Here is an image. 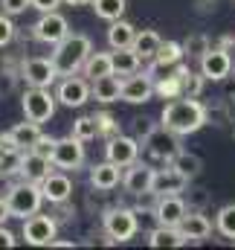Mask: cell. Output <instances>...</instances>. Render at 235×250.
Returning a JSON list of instances; mask_svg holds the SVG:
<instances>
[{"label":"cell","mask_w":235,"mask_h":250,"mask_svg":"<svg viewBox=\"0 0 235 250\" xmlns=\"http://www.w3.org/2000/svg\"><path fill=\"white\" fill-rule=\"evenodd\" d=\"M160 123L166 128H172L175 134L186 137V134H195L206 125V105L197 102V99H189V96H180V99H172L163 114H160Z\"/></svg>","instance_id":"1"},{"label":"cell","mask_w":235,"mask_h":250,"mask_svg":"<svg viewBox=\"0 0 235 250\" xmlns=\"http://www.w3.org/2000/svg\"><path fill=\"white\" fill-rule=\"evenodd\" d=\"M93 53V44H90V38L87 35H81V32H70L67 38H61L59 44L53 47V64H56V70H59V76H73V73H78L84 62H87V56Z\"/></svg>","instance_id":"2"},{"label":"cell","mask_w":235,"mask_h":250,"mask_svg":"<svg viewBox=\"0 0 235 250\" xmlns=\"http://www.w3.org/2000/svg\"><path fill=\"white\" fill-rule=\"evenodd\" d=\"M142 148H145V154H148L154 163L169 166L172 157L180 151V134H175L172 128H166L163 123L151 125V128L142 134Z\"/></svg>","instance_id":"3"},{"label":"cell","mask_w":235,"mask_h":250,"mask_svg":"<svg viewBox=\"0 0 235 250\" xmlns=\"http://www.w3.org/2000/svg\"><path fill=\"white\" fill-rule=\"evenodd\" d=\"M6 201H9V209H12V218H29L35 212H41L44 207V192L41 184H32V181H18L12 184L6 192Z\"/></svg>","instance_id":"4"},{"label":"cell","mask_w":235,"mask_h":250,"mask_svg":"<svg viewBox=\"0 0 235 250\" xmlns=\"http://www.w3.org/2000/svg\"><path fill=\"white\" fill-rule=\"evenodd\" d=\"M56 96L50 93V87H26L23 96H20V108H23V117L32 120V123H47L53 120L56 114Z\"/></svg>","instance_id":"5"},{"label":"cell","mask_w":235,"mask_h":250,"mask_svg":"<svg viewBox=\"0 0 235 250\" xmlns=\"http://www.w3.org/2000/svg\"><path fill=\"white\" fill-rule=\"evenodd\" d=\"M105 233L114 239V245H125L137 236V209H125V207H114L102 215Z\"/></svg>","instance_id":"6"},{"label":"cell","mask_w":235,"mask_h":250,"mask_svg":"<svg viewBox=\"0 0 235 250\" xmlns=\"http://www.w3.org/2000/svg\"><path fill=\"white\" fill-rule=\"evenodd\" d=\"M56 233H59L56 215H41V212H35V215L23 218L20 236H23V242L32 245V248H50L53 239H56Z\"/></svg>","instance_id":"7"},{"label":"cell","mask_w":235,"mask_h":250,"mask_svg":"<svg viewBox=\"0 0 235 250\" xmlns=\"http://www.w3.org/2000/svg\"><path fill=\"white\" fill-rule=\"evenodd\" d=\"M20 79L29 84V87H53L56 79H61L53 59H44V56H29L20 62Z\"/></svg>","instance_id":"8"},{"label":"cell","mask_w":235,"mask_h":250,"mask_svg":"<svg viewBox=\"0 0 235 250\" xmlns=\"http://www.w3.org/2000/svg\"><path fill=\"white\" fill-rule=\"evenodd\" d=\"M186 59V53H183V44L180 41H163L160 44V50H157V56L148 62V76L157 82V79H166V76H172L177 67L183 64Z\"/></svg>","instance_id":"9"},{"label":"cell","mask_w":235,"mask_h":250,"mask_svg":"<svg viewBox=\"0 0 235 250\" xmlns=\"http://www.w3.org/2000/svg\"><path fill=\"white\" fill-rule=\"evenodd\" d=\"M67 35H70V23H67V18L61 15L59 9L41 12V18L32 26V38L41 41V44H50V47H56L61 38H67Z\"/></svg>","instance_id":"10"},{"label":"cell","mask_w":235,"mask_h":250,"mask_svg":"<svg viewBox=\"0 0 235 250\" xmlns=\"http://www.w3.org/2000/svg\"><path fill=\"white\" fill-rule=\"evenodd\" d=\"M53 166L56 169H64V172H76L84 166V143L76 140L73 134L64 137V140H56V148H53Z\"/></svg>","instance_id":"11"},{"label":"cell","mask_w":235,"mask_h":250,"mask_svg":"<svg viewBox=\"0 0 235 250\" xmlns=\"http://www.w3.org/2000/svg\"><path fill=\"white\" fill-rule=\"evenodd\" d=\"M56 99H59L64 108H81V105L90 99V79L76 76V73H73V76H61Z\"/></svg>","instance_id":"12"},{"label":"cell","mask_w":235,"mask_h":250,"mask_svg":"<svg viewBox=\"0 0 235 250\" xmlns=\"http://www.w3.org/2000/svg\"><path fill=\"white\" fill-rule=\"evenodd\" d=\"M200 73L206 76V82H224L227 76H233V56H230V50L212 47L200 59Z\"/></svg>","instance_id":"13"},{"label":"cell","mask_w":235,"mask_h":250,"mask_svg":"<svg viewBox=\"0 0 235 250\" xmlns=\"http://www.w3.org/2000/svg\"><path fill=\"white\" fill-rule=\"evenodd\" d=\"M105 157L111 160V163H117V166H131V163H137L139 160V140H134V137H125V134H117V137H111L108 140V146H105Z\"/></svg>","instance_id":"14"},{"label":"cell","mask_w":235,"mask_h":250,"mask_svg":"<svg viewBox=\"0 0 235 250\" xmlns=\"http://www.w3.org/2000/svg\"><path fill=\"white\" fill-rule=\"evenodd\" d=\"M154 96V79L148 73H131L122 79V102L128 105H142V102H151Z\"/></svg>","instance_id":"15"},{"label":"cell","mask_w":235,"mask_h":250,"mask_svg":"<svg viewBox=\"0 0 235 250\" xmlns=\"http://www.w3.org/2000/svg\"><path fill=\"white\" fill-rule=\"evenodd\" d=\"M186 212H189V207H186L183 195H160V201H157V207H154L151 215L157 218V224L180 227V221L186 218Z\"/></svg>","instance_id":"16"},{"label":"cell","mask_w":235,"mask_h":250,"mask_svg":"<svg viewBox=\"0 0 235 250\" xmlns=\"http://www.w3.org/2000/svg\"><path fill=\"white\" fill-rule=\"evenodd\" d=\"M154 184V166L145 163V160H137L131 166H125L122 172V187L128 189V195H139V192H148Z\"/></svg>","instance_id":"17"},{"label":"cell","mask_w":235,"mask_h":250,"mask_svg":"<svg viewBox=\"0 0 235 250\" xmlns=\"http://www.w3.org/2000/svg\"><path fill=\"white\" fill-rule=\"evenodd\" d=\"M41 192H44V201L50 204H61V201H70L73 198V181L64 169H53L44 181H41Z\"/></svg>","instance_id":"18"},{"label":"cell","mask_w":235,"mask_h":250,"mask_svg":"<svg viewBox=\"0 0 235 250\" xmlns=\"http://www.w3.org/2000/svg\"><path fill=\"white\" fill-rule=\"evenodd\" d=\"M53 169H56V166H53L50 157H44V154H38V151H32V148L23 151V160H20V178H23V181L41 184Z\"/></svg>","instance_id":"19"},{"label":"cell","mask_w":235,"mask_h":250,"mask_svg":"<svg viewBox=\"0 0 235 250\" xmlns=\"http://www.w3.org/2000/svg\"><path fill=\"white\" fill-rule=\"evenodd\" d=\"M186 187H189V178H183L175 166L154 169V184H151V189L157 195H183Z\"/></svg>","instance_id":"20"},{"label":"cell","mask_w":235,"mask_h":250,"mask_svg":"<svg viewBox=\"0 0 235 250\" xmlns=\"http://www.w3.org/2000/svg\"><path fill=\"white\" fill-rule=\"evenodd\" d=\"M90 99H96V102H102V105L119 102V99H122V76L108 73V76L90 82Z\"/></svg>","instance_id":"21"},{"label":"cell","mask_w":235,"mask_h":250,"mask_svg":"<svg viewBox=\"0 0 235 250\" xmlns=\"http://www.w3.org/2000/svg\"><path fill=\"white\" fill-rule=\"evenodd\" d=\"M90 184H93V189H99V192H111V189H117L119 184H122V166L111 163V160L96 163V166L90 169Z\"/></svg>","instance_id":"22"},{"label":"cell","mask_w":235,"mask_h":250,"mask_svg":"<svg viewBox=\"0 0 235 250\" xmlns=\"http://www.w3.org/2000/svg\"><path fill=\"white\" fill-rule=\"evenodd\" d=\"M180 230H183V236H186L189 242H203V239H209V233H212V221H209L203 212L189 209L186 218L180 221Z\"/></svg>","instance_id":"23"},{"label":"cell","mask_w":235,"mask_h":250,"mask_svg":"<svg viewBox=\"0 0 235 250\" xmlns=\"http://www.w3.org/2000/svg\"><path fill=\"white\" fill-rule=\"evenodd\" d=\"M189 239L183 236V230L180 227H166V224H157L151 233H148V245L151 248H157V250H163V248H169V250H175V248H183Z\"/></svg>","instance_id":"24"},{"label":"cell","mask_w":235,"mask_h":250,"mask_svg":"<svg viewBox=\"0 0 235 250\" xmlns=\"http://www.w3.org/2000/svg\"><path fill=\"white\" fill-rule=\"evenodd\" d=\"M9 134V140L18 146V148H32L41 137H44V131H41V123H32V120H26V123H18L12 131H6Z\"/></svg>","instance_id":"25"},{"label":"cell","mask_w":235,"mask_h":250,"mask_svg":"<svg viewBox=\"0 0 235 250\" xmlns=\"http://www.w3.org/2000/svg\"><path fill=\"white\" fill-rule=\"evenodd\" d=\"M134 38H137V26L128 23V21H111L108 26V47L111 50H125V47H134Z\"/></svg>","instance_id":"26"},{"label":"cell","mask_w":235,"mask_h":250,"mask_svg":"<svg viewBox=\"0 0 235 250\" xmlns=\"http://www.w3.org/2000/svg\"><path fill=\"white\" fill-rule=\"evenodd\" d=\"M183 73H186V67L180 64L172 76H166V79H157L154 82V96H160V99H180L183 96Z\"/></svg>","instance_id":"27"},{"label":"cell","mask_w":235,"mask_h":250,"mask_svg":"<svg viewBox=\"0 0 235 250\" xmlns=\"http://www.w3.org/2000/svg\"><path fill=\"white\" fill-rule=\"evenodd\" d=\"M108 73H114V59H111V53H90L87 62H84V67H81V76L90 79V82H96V79H102V76H108Z\"/></svg>","instance_id":"28"},{"label":"cell","mask_w":235,"mask_h":250,"mask_svg":"<svg viewBox=\"0 0 235 250\" xmlns=\"http://www.w3.org/2000/svg\"><path fill=\"white\" fill-rule=\"evenodd\" d=\"M169 166H175L177 172H180L183 178H189V181H195V178L203 172V160H200V154H195V151H183V148L172 157Z\"/></svg>","instance_id":"29"},{"label":"cell","mask_w":235,"mask_h":250,"mask_svg":"<svg viewBox=\"0 0 235 250\" xmlns=\"http://www.w3.org/2000/svg\"><path fill=\"white\" fill-rule=\"evenodd\" d=\"M111 59H114V73L117 76H131V73H139V53L134 47H125V50H111Z\"/></svg>","instance_id":"30"},{"label":"cell","mask_w":235,"mask_h":250,"mask_svg":"<svg viewBox=\"0 0 235 250\" xmlns=\"http://www.w3.org/2000/svg\"><path fill=\"white\" fill-rule=\"evenodd\" d=\"M160 44H163V38H160L154 29H137V38H134V50L139 53V59H142V62H151V59L157 56Z\"/></svg>","instance_id":"31"},{"label":"cell","mask_w":235,"mask_h":250,"mask_svg":"<svg viewBox=\"0 0 235 250\" xmlns=\"http://www.w3.org/2000/svg\"><path fill=\"white\" fill-rule=\"evenodd\" d=\"M23 148H0V178H20Z\"/></svg>","instance_id":"32"},{"label":"cell","mask_w":235,"mask_h":250,"mask_svg":"<svg viewBox=\"0 0 235 250\" xmlns=\"http://www.w3.org/2000/svg\"><path fill=\"white\" fill-rule=\"evenodd\" d=\"M76 140H81V143H90V140H96L99 137V123H96V114H87V117H78L76 123H73V131H70Z\"/></svg>","instance_id":"33"},{"label":"cell","mask_w":235,"mask_h":250,"mask_svg":"<svg viewBox=\"0 0 235 250\" xmlns=\"http://www.w3.org/2000/svg\"><path fill=\"white\" fill-rule=\"evenodd\" d=\"M93 6V12H96V18H102V21H119L122 15H125V0H93L90 3Z\"/></svg>","instance_id":"34"},{"label":"cell","mask_w":235,"mask_h":250,"mask_svg":"<svg viewBox=\"0 0 235 250\" xmlns=\"http://www.w3.org/2000/svg\"><path fill=\"white\" fill-rule=\"evenodd\" d=\"M209 50H212V41H209L203 32H195V35H189V38L183 41V53H186L189 59H197V62H200Z\"/></svg>","instance_id":"35"},{"label":"cell","mask_w":235,"mask_h":250,"mask_svg":"<svg viewBox=\"0 0 235 250\" xmlns=\"http://www.w3.org/2000/svg\"><path fill=\"white\" fill-rule=\"evenodd\" d=\"M215 230H218L221 236H227V239L235 242V204H227V207L218 209V215H215Z\"/></svg>","instance_id":"36"},{"label":"cell","mask_w":235,"mask_h":250,"mask_svg":"<svg viewBox=\"0 0 235 250\" xmlns=\"http://www.w3.org/2000/svg\"><path fill=\"white\" fill-rule=\"evenodd\" d=\"M203 82H206V76H203V73H195V70H189V67H186V73H183V96L197 99V96L203 93Z\"/></svg>","instance_id":"37"},{"label":"cell","mask_w":235,"mask_h":250,"mask_svg":"<svg viewBox=\"0 0 235 250\" xmlns=\"http://www.w3.org/2000/svg\"><path fill=\"white\" fill-rule=\"evenodd\" d=\"M183 201H186V207L189 209H197V212H203L206 207H209V192L206 189H200V187H195V189H183Z\"/></svg>","instance_id":"38"},{"label":"cell","mask_w":235,"mask_h":250,"mask_svg":"<svg viewBox=\"0 0 235 250\" xmlns=\"http://www.w3.org/2000/svg\"><path fill=\"white\" fill-rule=\"evenodd\" d=\"M96 123H99V137H117V134H122L119 131V120L114 117V114H108V111H99L96 114Z\"/></svg>","instance_id":"39"},{"label":"cell","mask_w":235,"mask_h":250,"mask_svg":"<svg viewBox=\"0 0 235 250\" xmlns=\"http://www.w3.org/2000/svg\"><path fill=\"white\" fill-rule=\"evenodd\" d=\"M15 38H18V26L12 23V15L0 12V50H3V47H9Z\"/></svg>","instance_id":"40"},{"label":"cell","mask_w":235,"mask_h":250,"mask_svg":"<svg viewBox=\"0 0 235 250\" xmlns=\"http://www.w3.org/2000/svg\"><path fill=\"white\" fill-rule=\"evenodd\" d=\"M18 79H20V73H18V70L0 67V96H9V93H15V87H18Z\"/></svg>","instance_id":"41"},{"label":"cell","mask_w":235,"mask_h":250,"mask_svg":"<svg viewBox=\"0 0 235 250\" xmlns=\"http://www.w3.org/2000/svg\"><path fill=\"white\" fill-rule=\"evenodd\" d=\"M137 198V215L139 212H154V207H157V201H160V195L154 192V189H148V192H139V195H134Z\"/></svg>","instance_id":"42"},{"label":"cell","mask_w":235,"mask_h":250,"mask_svg":"<svg viewBox=\"0 0 235 250\" xmlns=\"http://www.w3.org/2000/svg\"><path fill=\"white\" fill-rule=\"evenodd\" d=\"M26 9H32L29 6V0H0V12H6V15H20V12H26Z\"/></svg>","instance_id":"43"},{"label":"cell","mask_w":235,"mask_h":250,"mask_svg":"<svg viewBox=\"0 0 235 250\" xmlns=\"http://www.w3.org/2000/svg\"><path fill=\"white\" fill-rule=\"evenodd\" d=\"M53 148H56V137H47V134L32 146V151H38V154H44V157H53Z\"/></svg>","instance_id":"44"},{"label":"cell","mask_w":235,"mask_h":250,"mask_svg":"<svg viewBox=\"0 0 235 250\" xmlns=\"http://www.w3.org/2000/svg\"><path fill=\"white\" fill-rule=\"evenodd\" d=\"M18 245V239H15V233L6 227V224H0V250H9Z\"/></svg>","instance_id":"45"},{"label":"cell","mask_w":235,"mask_h":250,"mask_svg":"<svg viewBox=\"0 0 235 250\" xmlns=\"http://www.w3.org/2000/svg\"><path fill=\"white\" fill-rule=\"evenodd\" d=\"M64 0H29V6L32 9H38V12H53V9H59Z\"/></svg>","instance_id":"46"},{"label":"cell","mask_w":235,"mask_h":250,"mask_svg":"<svg viewBox=\"0 0 235 250\" xmlns=\"http://www.w3.org/2000/svg\"><path fill=\"white\" fill-rule=\"evenodd\" d=\"M12 218V209H9V201H6V195L0 198V224H6Z\"/></svg>","instance_id":"47"},{"label":"cell","mask_w":235,"mask_h":250,"mask_svg":"<svg viewBox=\"0 0 235 250\" xmlns=\"http://www.w3.org/2000/svg\"><path fill=\"white\" fill-rule=\"evenodd\" d=\"M50 248H64V250H73L76 248V242H61V239H53V245Z\"/></svg>","instance_id":"48"},{"label":"cell","mask_w":235,"mask_h":250,"mask_svg":"<svg viewBox=\"0 0 235 250\" xmlns=\"http://www.w3.org/2000/svg\"><path fill=\"white\" fill-rule=\"evenodd\" d=\"M64 3H67V6H90L93 0H64Z\"/></svg>","instance_id":"49"},{"label":"cell","mask_w":235,"mask_h":250,"mask_svg":"<svg viewBox=\"0 0 235 250\" xmlns=\"http://www.w3.org/2000/svg\"><path fill=\"white\" fill-rule=\"evenodd\" d=\"M233 44H235V41H233V38H230V35H227V38H221V44H218V47H224V50H230Z\"/></svg>","instance_id":"50"},{"label":"cell","mask_w":235,"mask_h":250,"mask_svg":"<svg viewBox=\"0 0 235 250\" xmlns=\"http://www.w3.org/2000/svg\"><path fill=\"white\" fill-rule=\"evenodd\" d=\"M230 102H233V108H235V90H233V96H230Z\"/></svg>","instance_id":"51"},{"label":"cell","mask_w":235,"mask_h":250,"mask_svg":"<svg viewBox=\"0 0 235 250\" xmlns=\"http://www.w3.org/2000/svg\"><path fill=\"white\" fill-rule=\"evenodd\" d=\"M233 79H235V64H233Z\"/></svg>","instance_id":"52"}]
</instances>
